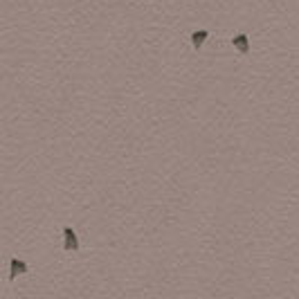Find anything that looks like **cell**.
Wrapping results in <instances>:
<instances>
[{"label":"cell","mask_w":299,"mask_h":299,"mask_svg":"<svg viewBox=\"0 0 299 299\" xmlns=\"http://www.w3.org/2000/svg\"><path fill=\"white\" fill-rule=\"evenodd\" d=\"M207 38H209V32L207 30H198V32L191 34V45H194V50H200L202 43H205Z\"/></svg>","instance_id":"obj_4"},{"label":"cell","mask_w":299,"mask_h":299,"mask_svg":"<svg viewBox=\"0 0 299 299\" xmlns=\"http://www.w3.org/2000/svg\"><path fill=\"white\" fill-rule=\"evenodd\" d=\"M27 270L30 268H27L25 261H21V259H12V261H9V281H14L18 274H25Z\"/></svg>","instance_id":"obj_2"},{"label":"cell","mask_w":299,"mask_h":299,"mask_svg":"<svg viewBox=\"0 0 299 299\" xmlns=\"http://www.w3.org/2000/svg\"><path fill=\"white\" fill-rule=\"evenodd\" d=\"M232 45L241 52V54H248V52H250V41H248L245 34H236V36L232 38Z\"/></svg>","instance_id":"obj_3"},{"label":"cell","mask_w":299,"mask_h":299,"mask_svg":"<svg viewBox=\"0 0 299 299\" xmlns=\"http://www.w3.org/2000/svg\"><path fill=\"white\" fill-rule=\"evenodd\" d=\"M63 248L70 250V252L79 250V239H77V234L72 228H63Z\"/></svg>","instance_id":"obj_1"}]
</instances>
